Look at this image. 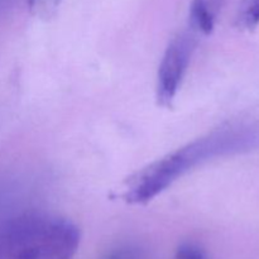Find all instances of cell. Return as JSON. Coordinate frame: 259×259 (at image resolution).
<instances>
[{
    "mask_svg": "<svg viewBox=\"0 0 259 259\" xmlns=\"http://www.w3.org/2000/svg\"><path fill=\"white\" fill-rule=\"evenodd\" d=\"M174 259H205L204 253L194 244H182L179 247Z\"/></svg>",
    "mask_w": 259,
    "mask_h": 259,
    "instance_id": "52a82bcc",
    "label": "cell"
},
{
    "mask_svg": "<svg viewBox=\"0 0 259 259\" xmlns=\"http://www.w3.org/2000/svg\"><path fill=\"white\" fill-rule=\"evenodd\" d=\"M30 13L39 19H50L55 17L60 8L61 0H27Z\"/></svg>",
    "mask_w": 259,
    "mask_h": 259,
    "instance_id": "8992f818",
    "label": "cell"
},
{
    "mask_svg": "<svg viewBox=\"0 0 259 259\" xmlns=\"http://www.w3.org/2000/svg\"><path fill=\"white\" fill-rule=\"evenodd\" d=\"M255 141L257 134L249 126L217 129L136 172L125 181L124 199L129 204H147L196 167L215 158L248 151Z\"/></svg>",
    "mask_w": 259,
    "mask_h": 259,
    "instance_id": "6da1fadb",
    "label": "cell"
},
{
    "mask_svg": "<svg viewBox=\"0 0 259 259\" xmlns=\"http://www.w3.org/2000/svg\"><path fill=\"white\" fill-rule=\"evenodd\" d=\"M80 230L66 218L38 210L0 222V259H71Z\"/></svg>",
    "mask_w": 259,
    "mask_h": 259,
    "instance_id": "7a4b0ae2",
    "label": "cell"
},
{
    "mask_svg": "<svg viewBox=\"0 0 259 259\" xmlns=\"http://www.w3.org/2000/svg\"><path fill=\"white\" fill-rule=\"evenodd\" d=\"M196 45L197 33L191 28L179 32L168 43L157 73L156 98L158 105L163 108L172 105L189 70Z\"/></svg>",
    "mask_w": 259,
    "mask_h": 259,
    "instance_id": "3957f363",
    "label": "cell"
},
{
    "mask_svg": "<svg viewBox=\"0 0 259 259\" xmlns=\"http://www.w3.org/2000/svg\"><path fill=\"white\" fill-rule=\"evenodd\" d=\"M235 25L242 30H253L259 25V0H243L235 18Z\"/></svg>",
    "mask_w": 259,
    "mask_h": 259,
    "instance_id": "5b68a950",
    "label": "cell"
},
{
    "mask_svg": "<svg viewBox=\"0 0 259 259\" xmlns=\"http://www.w3.org/2000/svg\"><path fill=\"white\" fill-rule=\"evenodd\" d=\"M109 259H125V257H124V254H121V253H119V254L111 255V257L109 258Z\"/></svg>",
    "mask_w": 259,
    "mask_h": 259,
    "instance_id": "ba28073f",
    "label": "cell"
},
{
    "mask_svg": "<svg viewBox=\"0 0 259 259\" xmlns=\"http://www.w3.org/2000/svg\"><path fill=\"white\" fill-rule=\"evenodd\" d=\"M223 0H192L190 7V28L197 34H210L217 23Z\"/></svg>",
    "mask_w": 259,
    "mask_h": 259,
    "instance_id": "277c9868",
    "label": "cell"
}]
</instances>
